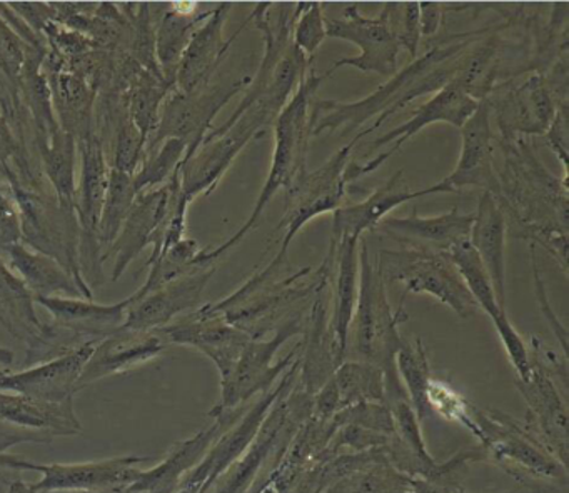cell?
<instances>
[{
  "mask_svg": "<svg viewBox=\"0 0 569 493\" xmlns=\"http://www.w3.org/2000/svg\"><path fill=\"white\" fill-rule=\"evenodd\" d=\"M214 273L216 265L206 266L179 276L148 295L139 299L128 296L129 306L122 326L139 332L164 329L182 313L199 309L202 293Z\"/></svg>",
  "mask_w": 569,
  "mask_h": 493,
  "instance_id": "cell-18",
  "label": "cell"
},
{
  "mask_svg": "<svg viewBox=\"0 0 569 493\" xmlns=\"http://www.w3.org/2000/svg\"><path fill=\"white\" fill-rule=\"evenodd\" d=\"M445 255L458 270L459 276H461L466 289L471 293L479 310L491 316V320L498 319L501 313L506 312L505 306L499 305L488 272H486L478 253L469 243V239L449 247Z\"/></svg>",
  "mask_w": 569,
  "mask_h": 493,
  "instance_id": "cell-38",
  "label": "cell"
},
{
  "mask_svg": "<svg viewBox=\"0 0 569 493\" xmlns=\"http://www.w3.org/2000/svg\"><path fill=\"white\" fill-rule=\"evenodd\" d=\"M4 173L21 212V242L58 260L86 292L92 293L81 272L78 213L68 212L58 200L22 185L11 165L4 167Z\"/></svg>",
  "mask_w": 569,
  "mask_h": 493,
  "instance_id": "cell-8",
  "label": "cell"
},
{
  "mask_svg": "<svg viewBox=\"0 0 569 493\" xmlns=\"http://www.w3.org/2000/svg\"><path fill=\"white\" fill-rule=\"evenodd\" d=\"M174 493H202L198 486L191 485V483L181 482L179 489Z\"/></svg>",
  "mask_w": 569,
  "mask_h": 493,
  "instance_id": "cell-60",
  "label": "cell"
},
{
  "mask_svg": "<svg viewBox=\"0 0 569 493\" xmlns=\"http://www.w3.org/2000/svg\"><path fill=\"white\" fill-rule=\"evenodd\" d=\"M286 103L276 97L259 95L236 107L232 115L212 129L191 157L181 165V190L189 202L214 192L229 167L259 132L276 122Z\"/></svg>",
  "mask_w": 569,
  "mask_h": 493,
  "instance_id": "cell-6",
  "label": "cell"
},
{
  "mask_svg": "<svg viewBox=\"0 0 569 493\" xmlns=\"http://www.w3.org/2000/svg\"><path fill=\"white\" fill-rule=\"evenodd\" d=\"M159 332L168 343L192 346L204 353L218 369L221 382L229 379L246 343L251 340L248 333L236 329L218 313L209 312L206 305L176 319Z\"/></svg>",
  "mask_w": 569,
  "mask_h": 493,
  "instance_id": "cell-14",
  "label": "cell"
},
{
  "mask_svg": "<svg viewBox=\"0 0 569 493\" xmlns=\"http://www.w3.org/2000/svg\"><path fill=\"white\" fill-rule=\"evenodd\" d=\"M21 242V212L11 189L0 183V247L8 249Z\"/></svg>",
  "mask_w": 569,
  "mask_h": 493,
  "instance_id": "cell-50",
  "label": "cell"
},
{
  "mask_svg": "<svg viewBox=\"0 0 569 493\" xmlns=\"http://www.w3.org/2000/svg\"><path fill=\"white\" fill-rule=\"evenodd\" d=\"M375 266L386 285H405V296L408 293L435 296L462 320L469 319L479 310L458 270L442 252L425 247L379 250Z\"/></svg>",
  "mask_w": 569,
  "mask_h": 493,
  "instance_id": "cell-9",
  "label": "cell"
},
{
  "mask_svg": "<svg viewBox=\"0 0 569 493\" xmlns=\"http://www.w3.org/2000/svg\"><path fill=\"white\" fill-rule=\"evenodd\" d=\"M8 493H38L32 485L26 483L24 480H12L9 482Z\"/></svg>",
  "mask_w": 569,
  "mask_h": 493,
  "instance_id": "cell-57",
  "label": "cell"
},
{
  "mask_svg": "<svg viewBox=\"0 0 569 493\" xmlns=\"http://www.w3.org/2000/svg\"><path fill=\"white\" fill-rule=\"evenodd\" d=\"M186 152L188 142L178 137H169L152 149L146 150L141 165L132 175L138 195L166 185L181 170Z\"/></svg>",
  "mask_w": 569,
  "mask_h": 493,
  "instance_id": "cell-42",
  "label": "cell"
},
{
  "mask_svg": "<svg viewBox=\"0 0 569 493\" xmlns=\"http://www.w3.org/2000/svg\"><path fill=\"white\" fill-rule=\"evenodd\" d=\"M81 152V180L78 187V219L81 225V272H94L99 259L98 227L104 207L106 193L109 187V167L106 159L104 145L98 133L82 140L78 145Z\"/></svg>",
  "mask_w": 569,
  "mask_h": 493,
  "instance_id": "cell-16",
  "label": "cell"
},
{
  "mask_svg": "<svg viewBox=\"0 0 569 493\" xmlns=\"http://www.w3.org/2000/svg\"><path fill=\"white\" fill-rule=\"evenodd\" d=\"M179 187H181V170L166 185L136 197L134 205L111 245V252L114 255L112 282H118L134 259H138L149 245H154Z\"/></svg>",
  "mask_w": 569,
  "mask_h": 493,
  "instance_id": "cell-17",
  "label": "cell"
},
{
  "mask_svg": "<svg viewBox=\"0 0 569 493\" xmlns=\"http://www.w3.org/2000/svg\"><path fill=\"white\" fill-rule=\"evenodd\" d=\"M172 90L174 85H171L168 80L141 70L126 92L128 117L144 137L146 142L154 135L161 120L162 107Z\"/></svg>",
  "mask_w": 569,
  "mask_h": 493,
  "instance_id": "cell-37",
  "label": "cell"
},
{
  "mask_svg": "<svg viewBox=\"0 0 569 493\" xmlns=\"http://www.w3.org/2000/svg\"><path fill=\"white\" fill-rule=\"evenodd\" d=\"M435 193H451V190L441 182L426 189H412L406 180L405 170H398L368 199L351 205L339 207L336 212H332L335 217H332L329 242H339L341 239H362L366 232L376 229L389 212L398 209L402 203L435 195Z\"/></svg>",
  "mask_w": 569,
  "mask_h": 493,
  "instance_id": "cell-21",
  "label": "cell"
},
{
  "mask_svg": "<svg viewBox=\"0 0 569 493\" xmlns=\"http://www.w3.org/2000/svg\"><path fill=\"white\" fill-rule=\"evenodd\" d=\"M124 493H131V492H126V490H124Z\"/></svg>",
  "mask_w": 569,
  "mask_h": 493,
  "instance_id": "cell-61",
  "label": "cell"
},
{
  "mask_svg": "<svg viewBox=\"0 0 569 493\" xmlns=\"http://www.w3.org/2000/svg\"><path fill=\"white\" fill-rule=\"evenodd\" d=\"M325 76H318L315 67L308 70L298 89L292 93L291 100L286 103L284 109L279 113L274 122V152H272L271 167H269L268 179L262 185L261 193L256 200L254 209L244 223L239 227L234 235L229 237L226 242L216 249L202 250L206 262L216 263L222 255L234 249L242 242L261 220L266 207L271 202L272 197L281 189L288 190L296 179L305 172L306 157H308L309 139L312 130V105L319 87L325 82Z\"/></svg>",
  "mask_w": 569,
  "mask_h": 493,
  "instance_id": "cell-4",
  "label": "cell"
},
{
  "mask_svg": "<svg viewBox=\"0 0 569 493\" xmlns=\"http://www.w3.org/2000/svg\"><path fill=\"white\" fill-rule=\"evenodd\" d=\"M136 197H138V192H136L131 173L111 169L108 193H106L104 207H102L98 227L99 245L111 249L126 217L134 205Z\"/></svg>",
  "mask_w": 569,
  "mask_h": 493,
  "instance_id": "cell-43",
  "label": "cell"
},
{
  "mask_svg": "<svg viewBox=\"0 0 569 493\" xmlns=\"http://www.w3.org/2000/svg\"><path fill=\"white\" fill-rule=\"evenodd\" d=\"M489 110L498 123V139L545 137L556 117L555 99L539 73H531L522 82L501 80L486 97Z\"/></svg>",
  "mask_w": 569,
  "mask_h": 493,
  "instance_id": "cell-12",
  "label": "cell"
},
{
  "mask_svg": "<svg viewBox=\"0 0 569 493\" xmlns=\"http://www.w3.org/2000/svg\"><path fill=\"white\" fill-rule=\"evenodd\" d=\"M31 50L38 52L32 47L26 46L24 40L9 26L8 20L0 16V69L6 73L9 82L16 83V87H21Z\"/></svg>",
  "mask_w": 569,
  "mask_h": 493,
  "instance_id": "cell-48",
  "label": "cell"
},
{
  "mask_svg": "<svg viewBox=\"0 0 569 493\" xmlns=\"http://www.w3.org/2000/svg\"><path fill=\"white\" fill-rule=\"evenodd\" d=\"M96 343H86L66 355L36 363L19 372L0 370V392L16 393L39 402H74V395L79 392V376Z\"/></svg>",
  "mask_w": 569,
  "mask_h": 493,
  "instance_id": "cell-15",
  "label": "cell"
},
{
  "mask_svg": "<svg viewBox=\"0 0 569 493\" xmlns=\"http://www.w3.org/2000/svg\"><path fill=\"white\" fill-rule=\"evenodd\" d=\"M198 3H169L161 7V19L156 26V59L162 77L176 85V72L182 53L198 27L211 16V10L198 12Z\"/></svg>",
  "mask_w": 569,
  "mask_h": 493,
  "instance_id": "cell-33",
  "label": "cell"
},
{
  "mask_svg": "<svg viewBox=\"0 0 569 493\" xmlns=\"http://www.w3.org/2000/svg\"><path fill=\"white\" fill-rule=\"evenodd\" d=\"M385 280L369 256L368 240H359L358 302L349 329V349L361 362L372 363L385 373L386 395L405 390L396 372V353L401 349L399 325L408 319L405 295L398 310L392 309Z\"/></svg>",
  "mask_w": 569,
  "mask_h": 493,
  "instance_id": "cell-5",
  "label": "cell"
},
{
  "mask_svg": "<svg viewBox=\"0 0 569 493\" xmlns=\"http://www.w3.org/2000/svg\"><path fill=\"white\" fill-rule=\"evenodd\" d=\"M428 405L429 410H435L439 415L448 420H456V422L465 425L466 429L471 430L472 435L479 439L478 423L472 416V405L466 402L455 389L441 380L431 376L428 385Z\"/></svg>",
  "mask_w": 569,
  "mask_h": 493,
  "instance_id": "cell-47",
  "label": "cell"
},
{
  "mask_svg": "<svg viewBox=\"0 0 569 493\" xmlns=\"http://www.w3.org/2000/svg\"><path fill=\"white\" fill-rule=\"evenodd\" d=\"M516 385L541 430L545 446L551 449L552 455H556V459L559 456V462L566 465L568 415L558 386L552 382L548 370L531 360V375L526 380H516Z\"/></svg>",
  "mask_w": 569,
  "mask_h": 493,
  "instance_id": "cell-29",
  "label": "cell"
},
{
  "mask_svg": "<svg viewBox=\"0 0 569 493\" xmlns=\"http://www.w3.org/2000/svg\"><path fill=\"white\" fill-rule=\"evenodd\" d=\"M9 256V266L22 280L32 296H74L92 300L94 295L86 292L74 276L52 256L18 242L4 249Z\"/></svg>",
  "mask_w": 569,
  "mask_h": 493,
  "instance_id": "cell-32",
  "label": "cell"
},
{
  "mask_svg": "<svg viewBox=\"0 0 569 493\" xmlns=\"http://www.w3.org/2000/svg\"><path fill=\"white\" fill-rule=\"evenodd\" d=\"M231 9V2L219 3L216 9L211 10V16L198 27L182 53L181 62H179L174 90L181 93H192L212 82L214 73L218 72L222 60L228 56L229 47L238 39L242 29L251 22L248 17L239 27L238 32L231 39L226 40L224 26Z\"/></svg>",
  "mask_w": 569,
  "mask_h": 493,
  "instance_id": "cell-20",
  "label": "cell"
},
{
  "mask_svg": "<svg viewBox=\"0 0 569 493\" xmlns=\"http://www.w3.org/2000/svg\"><path fill=\"white\" fill-rule=\"evenodd\" d=\"M14 363V353L0 345V366H11Z\"/></svg>",
  "mask_w": 569,
  "mask_h": 493,
  "instance_id": "cell-59",
  "label": "cell"
},
{
  "mask_svg": "<svg viewBox=\"0 0 569 493\" xmlns=\"http://www.w3.org/2000/svg\"><path fill=\"white\" fill-rule=\"evenodd\" d=\"M249 82L251 79L248 77H238V79L209 82L208 85L192 93L172 90L162 107L158 129L149 139L146 150L152 149L169 137H178L188 142L184 160L188 159L198 150L204 137L211 132L212 122L222 107L232 97L242 92Z\"/></svg>",
  "mask_w": 569,
  "mask_h": 493,
  "instance_id": "cell-11",
  "label": "cell"
},
{
  "mask_svg": "<svg viewBox=\"0 0 569 493\" xmlns=\"http://www.w3.org/2000/svg\"><path fill=\"white\" fill-rule=\"evenodd\" d=\"M211 265H216V263H208L202 259V249L199 243L194 239L186 237L181 242L171 247L168 252L162 253L158 260L149 263L148 279L142 283L141 289L136 290L131 296L139 299V296L148 295L179 276Z\"/></svg>",
  "mask_w": 569,
  "mask_h": 493,
  "instance_id": "cell-40",
  "label": "cell"
},
{
  "mask_svg": "<svg viewBox=\"0 0 569 493\" xmlns=\"http://www.w3.org/2000/svg\"><path fill=\"white\" fill-rule=\"evenodd\" d=\"M495 140L491 129V110L481 100L478 109L461 127V155L455 170L441 180L451 193L465 187H478L482 192L498 197L499 182L496 172Z\"/></svg>",
  "mask_w": 569,
  "mask_h": 493,
  "instance_id": "cell-22",
  "label": "cell"
},
{
  "mask_svg": "<svg viewBox=\"0 0 569 493\" xmlns=\"http://www.w3.org/2000/svg\"><path fill=\"white\" fill-rule=\"evenodd\" d=\"M489 29L491 27L439 37L438 42L432 43L422 56L412 59L405 69L398 70L389 77L388 82L365 99L356 102L315 100L311 135L319 137L328 132L349 135L371 120V125L356 133V137L361 140L375 132L389 117L415 102L418 97L436 93L451 82L458 73L466 49Z\"/></svg>",
  "mask_w": 569,
  "mask_h": 493,
  "instance_id": "cell-2",
  "label": "cell"
},
{
  "mask_svg": "<svg viewBox=\"0 0 569 493\" xmlns=\"http://www.w3.org/2000/svg\"><path fill=\"white\" fill-rule=\"evenodd\" d=\"M146 145L148 142L129 119L128 110H122L121 115L116 119L111 169L134 175L144 157Z\"/></svg>",
  "mask_w": 569,
  "mask_h": 493,
  "instance_id": "cell-46",
  "label": "cell"
},
{
  "mask_svg": "<svg viewBox=\"0 0 569 493\" xmlns=\"http://www.w3.org/2000/svg\"><path fill=\"white\" fill-rule=\"evenodd\" d=\"M472 416L479 429V440L489 446L495 456L521 466V470L538 476H565V466L559 460L552 459L551 453L542 452L531 440L525 429H519L505 413L491 415L488 412H476Z\"/></svg>",
  "mask_w": 569,
  "mask_h": 493,
  "instance_id": "cell-25",
  "label": "cell"
},
{
  "mask_svg": "<svg viewBox=\"0 0 569 493\" xmlns=\"http://www.w3.org/2000/svg\"><path fill=\"white\" fill-rule=\"evenodd\" d=\"M38 147L46 175L54 189L59 205L68 212L78 213V142L64 130L58 129L51 135L38 139Z\"/></svg>",
  "mask_w": 569,
  "mask_h": 493,
  "instance_id": "cell-34",
  "label": "cell"
},
{
  "mask_svg": "<svg viewBox=\"0 0 569 493\" xmlns=\"http://www.w3.org/2000/svg\"><path fill=\"white\" fill-rule=\"evenodd\" d=\"M359 240L329 242L328 253L321 263L331 293V330L338 366L348 356L349 329L358 302Z\"/></svg>",
  "mask_w": 569,
  "mask_h": 493,
  "instance_id": "cell-24",
  "label": "cell"
},
{
  "mask_svg": "<svg viewBox=\"0 0 569 493\" xmlns=\"http://www.w3.org/2000/svg\"><path fill=\"white\" fill-rule=\"evenodd\" d=\"M395 363L396 372L416 415L419 420H425L429 413L428 385L432 375L422 340L416 339L415 345L402 340L401 349L396 353Z\"/></svg>",
  "mask_w": 569,
  "mask_h": 493,
  "instance_id": "cell-41",
  "label": "cell"
},
{
  "mask_svg": "<svg viewBox=\"0 0 569 493\" xmlns=\"http://www.w3.org/2000/svg\"><path fill=\"white\" fill-rule=\"evenodd\" d=\"M529 250H531L532 279H535V292L539 310H541L542 316H545L548 325L551 326L552 333L558 336L562 352H565L566 356L568 355V332H566L565 325L559 322L555 310L551 309V303H549L548 293H546L545 280H542L541 273H539L538 259H536V247L529 243Z\"/></svg>",
  "mask_w": 569,
  "mask_h": 493,
  "instance_id": "cell-51",
  "label": "cell"
},
{
  "mask_svg": "<svg viewBox=\"0 0 569 493\" xmlns=\"http://www.w3.org/2000/svg\"><path fill=\"white\" fill-rule=\"evenodd\" d=\"M16 152H18V143L4 117L0 115V169L9 165V160L16 157Z\"/></svg>",
  "mask_w": 569,
  "mask_h": 493,
  "instance_id": "cell-55",
  "label": "cell"
},
{
  "mask_svg": "<svg viewBox=\"0 0 569 493\" xmlns=\"http://www.w3.org/2000/svg\"><path fill=\"white\" fill-rule=\"evenodd\" d=\"M152 462L151 456L124 455L112 459L78 463H36L34 472L42 473L32 483L36 492L49 490H126L141 475L142 465Z\"/></svg>",
  "mask_w": 569,
  "mask_h": 493,
  "instance_id": "cell-19",
  "label": "cell"
},
{
  "mask_svg": "<svg viewBox=\"0 0 569 493\" xmlns=\"http://www.w3.org/2000/svg\"><path fill=\"white\" fill-rule=\"evenodd\" d=\"M379 19L388 27L391 36L398 40L399 47L409 52L411 59L418 57L421 43L418 2H386L379 12Z\"/></svg>",
  "mask_w": 569,
  "mask_h": 493,
  "instance_id": "cell-44",
  "label": "cell"
},
{
  "mask_svg": "<svg viewBox=\"0 0 569 493\" xmlns=\"http://www.w3.org/2000/svg\"><path fill=\"white\" fill-rule=\"evenodd\" d=\"M475 213H462L458 209L435 217H385L376 229L392 237L405 247H425L445 253L455 243L469 239Z\"/></svg>",
  "mask_w": 569,
  "mask_h": 493,
  "instance_id": "cell-27",
  "label": "cell"
},
{
  "mask_svg": "<svg viewBox=\"0 0 569 493\" xmlns=\"http://www.w3.org/2000/svg\"><path fill=\"white\" fill-rule=\"evenodd\" d=\"M446 6L439 2L419 3V27L421 37H432L441 29L445 19Z\"/></svg>",
  "mask_w": 569,
  "mask_h": 493,
  "instance_id": "cell-54",
  "label": "cell"
},
{
  "mask_svg": "<svg viewBox=\"0 0 569 493\" xmlns=\"http://www.w3.org/2000/svg\"><path fill=\"white\" fill-rule=\"evenodd\" d=\"M501 162L496 163L499 193L508 233L541 245L568 273V175L549 172L526 139H496Z\"/></svg>",
  "mask_w": 569,
  "mask_h": 493,
  "instance_id": "cell-1",
  "label": "cell"
},
{
  "mask_svg": "<svg viewBox=\"0 0 569 493\" xmlns=\"http://www.w3.org/2000/svg\"><path fill=\"white\" fill-rule=\"evenodd\" d=\"M478 105L479 100L472 99L455 80H451L441 90H438L428 102L418 107L408 122L401 123L396 129L386 132L385 135L378 137L371 143V149H385L386 145H391V149L385 150L391 157L399 152L401 147L408 140H411L416 133L421 132L422 129L432 125V123H451V125L461 129L466 120L478 109Z\"/></svg>",
  "mask_w": 569,
  "mask_h": 493,
  "instance_id": "cell-26",
  "label": "cell"
},
{
  "mask_svg": "<svg viewBox=\"0 0 569 493\" xmlns=\"http://www.w3.org/2000/svg\"><path fill=\"white\" fill-rule=\"evenodd\" d=\"M166 346L168 342L159 330L139 332L119 326L96 343L79 376V390L108 376L132 372L161 356L166 352Z\"/></svg>",
  "mask_w": 569,
  "mask_h": 493,
  "instance_id": "cell-23",
  "label": "cell"
},
{
  "mask_svg": "<svg viewBox=\"0 0 569 493\" xmlns=\"http://www.w3.org/2000/svg\"><path fill=\"white\" fill-rule=\"evenodd\" d=\"M329 299L331 293H329V283H326L312 299L311 309L306 319L305 342H302L305 353L299 359V366L302 370V383L306 392L309 393H318L338 369L331 315H329Z\"/></svg>",
  "mask_w": 569,
  "mask_h": 493,
  "instance_id": "cell-28",
  "label": "cell"
},
{
  "mask_svg": "<svg viewBox=\"0 0 569 493\" xmlns=\"http://www.w3.org/2000/svg\"><path fill=\"white\" fill-rule=\"evenodd\" d=\"M568 105L558 107L555 120L546 132V142L562 165V175H568Z\"/></svg>",
  "mask_w": 569,
  "mask_h": 493,
  "instance_id": "cell-52",
  "label": "cell"
},
{
  "mask_svg": "<svg viewBox=\"0 0 569 493\" xmlns=\"http://www.w3.org/2000/svg\"><path fill=\"white\" fill-rule=\"evenodd\" d=\"M34 296L11 266L0 259V325L31 346L41 336L44 323L34 309Z\"/></svg>",
  "mask_w": 569,
  "mask_h": 493,
  "instance_id": "cell-35",
  "label": "cell"
},
{
  "mask_svg": "<svg viewBox=\"0 0 569 493\" xmlns=\"http://www.w3.org/2000/svg\"><path fill=\"white\" fill-rule=\"evenodd\" d=\"M38 493H124V490H49Z\"/></svg>",
  "mask_w": 569,
  "mask_h": 493,
  "instance_id": "cell-58",
  "label": "cell"
},
{
  "mask_svg": "<svg viewBox=\"0 0 569 493\" xmlns=\"http://www.w3.org/2000/svg\"><path fill=\"white\" fill-rule=\"evenodd\" d=\"M286 416H288L286 415V400H282L281 406L269 415L264 430H261L259 435L256 436L251 449H248V453H244L242 459L238 460V462L216 482L218 489H216L214 493H246L259 466L264 462L266 456L274 450L276 442L281 439Z\"/></svg>",
  "mask_w": 569,
  "mask_h": 493,
  "instance_id": "cell-36",
  "label": "cell"
},
{
  "mask_svg": "<svg viewBox=\"0 0 569 493\" xmlns=\"http://www.w3.org/2000/svg\"><path fill=\"white\" fill-rule=\"evenodd\" d=\"M51 89L56 119L76 142H82L96 133V97L98 90L89 85L78 73L68 69L46 72Z\"/></svg>",
  "mask_w": 569,
  "mask_h": 493,
  "instance_id": "cell-31",
  "label": "cell"
},
{
  "mask_svg": "<svg viewBox=\"0 0 569 493\" xmlns=\"http://www.w3.org/2000/svg\"><path fill=\"white\" fill-rule=\"evenodd\" d=\"M306 319L301 312L292 313L289 319L276 326L271 339H251L246 343L231 375L221 382V400L209 412L212 419L234 412L256 393H266L272 389L276 379L295 362L299 346L274 363L276 353L291 336L305 333Z\"/></svg>",
  "mask_w": 569,
  "mask_h": 493,
  "instance_id": "cell-10",
  "label": "cell"
},
{
  "mask_svg": "<svg viewBox=\"0 0 569 493\" xmlns=\"http://www.w3.org/2000/svg\"><path fill=\"white\" fill-rule=\"evenodd\" d=\"M355 137L348 145L336 150L319 169L305 172L286 190L284 213L276 232H282L281 252H288L292 239L299 230L316 217L336 212L342 207L349 183L352 180L369 175L389 159L388 153L381 152L368 162H351V153L358 145Z\"/></svg>",
  "mask_w": 569,
  "mask_h": 493,
  "instance_id": "cell-7",
  "label": "cell"
},
{
  "mask_svg": "<svg viewBox=\"0 0 569 493\" xmlns=\"http://www.w3.org/2000/svg\"><path fill=\"white\" fill-rule=\"evenodd\" d=\"M321 2L296 3L295 23H292L291 40L296 49L301 50L309 60L315 62L316 52L325 42L326 17Z\"/></svg>",
  "mask_w": 569,
  "mask_h": 493,
  "instance_id": "cell-45",
  "label": "cell"
},
{
  "mask_svg": "<svg viewBox=\"0 0 569 493\" xmlns=\"http://www.w3.org/2000/svg\"><path fill=\"white\" fill-rule=\"evenodd\" d=\"M326 33L361 49L359 56L336 60L326 72L328 77L341 67H355L361 72H375L382 77H392L398 72V53L401 50L398 40L379 17L362 16L358 3L346 7L342 19H326Z\"/></svg>",
  "mask_w": 569,
  "mask_h": 493,
  "instance_id": "cell-13",
  "label": "cell"
},
{
  "mask_svg": "<svg viewBox=\"0 0 569 493\" xmlns=\"http://www.w3.org/2000/svg\"><path fill=\"white\" fill-rule=\"evenodd\" d=\"M0 470H31L34 472L36 462L22 459V456L11 455V453H2L0 455Z\"/></svg>",
  "mask_w": 569,
  "mask_h": 493,
  "instance_id": "cell-56",
  "label": "cell"
},
{
  "mask_svg": "<svg viewBox=\"0 0 569 493\" xmlns=\"http://www.w3.org/2000/svg\"><path fill=\"white\" fill-rule=\"evenodd\" d=\"M506 225L505 213L491 193L479 195L478 209L472 220L469 243L478 253L491 280L499 305L506 309Z\"/></svg>",
  "mask_w": 569,
  "mask_h": 493,
  "instance_id": "cell-30",
  "label": "cell"
},
{
  "mask_svg": "<svg viewBox=\"0 0 569 493\" xmlns=\"http://www.w3.org/2000/svg\"><path fill=\"white\" fill-rule=\"evenodd\" d=\"M336 389L339 393L341 409L356 403H385V373L372 363L361 360H345L336 369Z\"/></svg>",
  "mask_w": 569,
  "mask_h": 493,
  "instance_id": "cell-39",
  "label": "cell"
},
{
  "mask_svg": "<svg viewBox=\"0 0 569 493\" xmlns=\"http://www.w3.org/2000/svg\"><path fill=\"white\" fill-rule=\"evenodd\" d=\"M492 325H495L499 340H501L502 346L508 353L509 362L518 372V379H528L531 375V353H529V346L526 345L518 330L512 326L508 313H501L498 319L492 320Z\"/></svg>",
  "mask_w": 569,
  "mask_h": 493,
  "instance_id": "cell-49",
  "label": "cell"
},
{
  "mask_svg": "<svg viewBox=\"0 0 569 493\" xmlns=\"http://www.w3.org/2000/svg\"><path fill=\"white\" fill-rule=\"evenodd\" d=\"M52 436L46 433L34 432V430L22 429V426L12 425L0 419V455L8 453L12 446L19 443H51Z\"/></svg>",
  "mask_w": 569,
  "mask_h": 493,
  "instance_id": "cell-53",
  "label": "cell"
},
{
  "mask_svg": "<svg viewBox=\"0 0 569 493\" xmlns=\"http://www.w3.org/2000/svg\"><path fill=\"white\" fill-rule=\"evenodd\" d=\"M326 283L328 276L321 265L292 269L288 252L279 250L264 269L246 280L236 292L206 306L251 339H261L291 316L292 306L315 299Z\"/></svg>",
  "mask_w": 569,
  "mask_h": 493,
  "instance_id": "cell-3",
  "label": "cell"
}]
</instances>
